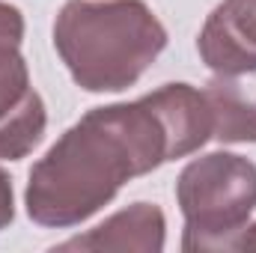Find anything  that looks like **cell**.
<instances>
[{
	"label": "cell",
	"mask_w": 256,
	"mask_h": 253,
	"mask_svg": "<svg viewBox=\"0 0 256 253\" xmlns=\"http://www.w3.org/2000/svg\"><path fill=\"white\" fill-rule=\"evenodd\" d=\"M176 202L185 218V253L238 250L256 212V164L236 152L194 158L176 179Z\"/></svg>",
	"instance_id": "3"
},
{
	"label": "cell",
	"mask_w": 256,
	"mask_h": 253,
	"mask_svg": "<svg viewBox=\"0 0 256 253\" xmlns=\"http://www.w3.org/2000/svg\"><path fill=\"white\" fill-rule=\"evenodd\" d=\"M202 96L212 110V137L218 143H256V78L214 74Z\"/></svg>",
	"instance_id": "7"
},
{
	"label": "cell",
	"mask_w": 256,
	"mask_h": 253,
	"mask_svg": "<svg viewBox=\"0 0 256 253\" xmlns=\"http://www.w3.org/2000/svg\"><path fill=\"white\" fill-rule=\"evenodd\" d=\"M176 161L152 96L86 110L33 164L24 206L33 224L72 230L102 212L126 182Z\"/></svg>",
	"instance_id": "1"
},
{
	"label": "cell",
	"mask_w": 256,
	"mask_h": 253,
	"mask_svg": "<svg viewBox=\"0 0 256 253\" xmlns=\"http://www.w3.org/2000/svg\"><path fill=\"white\" fill-rule=\"evenodd\" d=\"M15 220V190H12V176L0 167V230H6Z\"/></svg>",
	"instance_id": "8"
},
{
	"label": "cell",
	"mask_w": 256,
	"mask_h": 253,
	"mask_svg": "<svg viewBox=\"0 0 256 253\" xmlns=\"http://www.w3.org/2000/svg\"><path fill=\"white\" fill-rule=\"evenodd\" d=\"M24 15L0 0V158L21 161L45 137L48 114L42 96L30 84V68L21 54Z\"/></svg>",
	"instance_id": "4"
},
{
	"label": "cell",
	"mask_w": 256,
	"mask_h": 253,
	"mask_svg": "<svg viewBox=\"0 0 256 253\" xmlns=\"http://www.w3.org/2000/svg\"><path fill=\"white\" fill-rule=\"evenodd\" d=\"M196 51L214 74L256 72V0H220L200 30Z\"/></svg>",
	"instance_id": "5"
},
{
	"label": "cell",
	"mask_w": 256,
	"mask_h": 253,
	"mask_svg": "<svg viewBox=\"0 0 256 253\" xmlns=\"http://www.w3.org/2000/svg\"><path fill=\"white\" fill-rule=\"evenodd\" d=\"M238 250H256V224H248L242 238H238Z\"/></svg>",
	"instance_id": "9"
},
{
	"label": "cell",
	"mask_w": 256,
	"mask_h": 253,
	"mask_svg": "<svg viewBox=\"0 0 256 253\" xmlns=\"http://www.w3.org/2000/svg\"><path fill=\"white\" fill-rule=\"evenodd\" d=\"M54 48L86 92L134 86L167 48V27L143 0H66Z\"/></svg>",
	"instance_id": "2"
},
{
	"label": "cell",
	"mask_w": 256,
	"mask_h": 253,
	"mask_svg": "<svg viewBox=\"0 0 256 253\" xmlns=\"http://www.w3.org/2000/svg\"><path fill=\"white\" fill-rule=\"evenodd\" d=\"M167 242V220L155 202H131L84 236H74L57 250H137L158 253Z\"/></svg>",
	"instance_id": "6"
}]
</instances>
